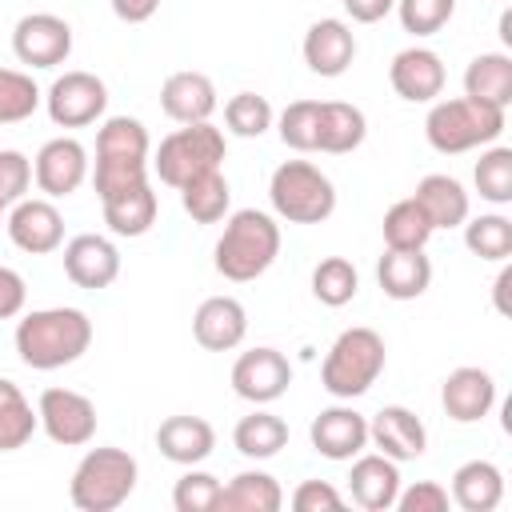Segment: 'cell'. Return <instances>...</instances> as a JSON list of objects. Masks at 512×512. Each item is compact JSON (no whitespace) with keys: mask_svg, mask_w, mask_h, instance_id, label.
Returning <instances> with one entry per match:
<instances>
[{"mask_svg":"<svg viewBox=\"0 0 512 512\" xmlns=\"http://www.w3.org/2000/svg\"><path fill=\"white\" fill-rule=\"evenodd\" d=\"M16 352L36 372H56L76 364L92 344V320L80 308H36L16 324Z\"/></svg>","mask_w":512,"mask_h":512,"instance_id":"1","label":"cell"},{"mask_svg":"<svg viewBox=\"0 0 512 512\" xmlns=\"http://www.w3.org/2000/svg\"><path fill=\"white\" fill-rule=\"evenodd\" d=\"M276 256H280V224L260 208L232 212L212 248L216 272L232 284H248L256 276H264Z\"/></svg>","mask_w":512,"mask_h":512,"instance_id":"2","label":"cell"},{"mask_svg":"<svg viewBox=\"0 0 512 512\" xmlns=\"http://www.w3.org/2000/svg\"><path fill=\"white\" fill-rule=\"evenodd\" d=\"M384 364L388 348L376 328H344L320 364V384L336 400H356L380 380Z\"/></svg>","mask_w":512,"mask_h":512,"instance_id":"3","label":"cell"},{"mask_svg":"<svg viewBox=\"0 0 512 512\" xmlns=\"http://www.w3.org/2000/svg\"><path fill=\"white\" fill-rule=\"evenodd\" d=\"M500 132H504V108H492V104L468 100V96L436 100L424 116V136L444 156H460V152L496 144Z\"/></svg>","mask_w":512,"mask_h":512,"instance_id":"4","label":"cell"},{"mask_svg":"<svg viewBox=\"0 0 512 512\" xmlns=\"http://www.w3.org/2000/svg\"><path fill=\"white\" fill-rule=\"evenodd\" d=\"M140 464L124 448H92L72 472L68 496L80 512H112L120 508L136 488Z\"/></svg>","mask_w":512,"mask_h":512,"instance_id":"5","label":"cell"},{"mask_svg":"<svg viewBox=\"0 0 512 512\" xmlns=\"http://www.w3.org/2000/svg\"><path fill=\"white\" fill-rule=\"evenodd\" d=\"M268 200L288 224H324L336 212L332 180L308 160H284L268 180Z\"/></svg>","mask_w":512,"mask_h":512,"instance_id":"6","label":"cell"},{"mask_svg":"<svg viewBox=\"0 0 512 512\" xmlns=\"http://www.w3.org/2000/svg\"><path fill=\"white\" fill-rule=\"evenodd\" d=\"M228 156V144H224V132L212 124V120H200V124H180L176 132H168L152 156V172L160 176V184L168 188H180L184 180L208 172V168H220Z\"/></svg>","mask_w":512,"mask_h":512,"instance_id":"7","label":"cell"},{"mask_svg":"<svg viewBox=\"0 0 512 512\" xmlns=\"http://www.w3.org/2000/svg\"><path fill=\"white\" fill-rule=\"evenodd\" d=\"M44 108L52 116L56 128H88L104 116L108 108V88L96 72H64L52 80V88L44 92Z\"/></svg>","mask_w":512,"mask_h":512,"instance_id":"8","label":"cell"},{"mask_svg":"<svg viewBox=\"0 0 512 512\" xmlns=\"http://www.w3.org/2000/svg\"><path fill=\"white\" fill-rule=\"evenodd\" d=\"M36 416H40V428L48 432L52 444L80 448L96 436V404L76 388H44Z\"/></svg>","mask_w":512,"mask_h":512,"instance_id":"9","label":"cell"},{"mask_svg":"<svg viewBox=\"0 0 512 512\" xmlns=\"http://www.w3.org/2000/svg\"><path fill=\"white\" fill-rule=\"evenodd\" d=\"M12 52L28 68H56L72 52V24L56 12H28L12 28Z\"/></svg>","mask_w":512,"mask_h":512,"instance_id":"10","label":"cell"},{"mask_svg":"<svg viewBox=\"0 0 512 512\" xmlns=\"http://www.w3.org/2000/svg\"><path fill=\"white\" fill-rule=\"evenodd\" d=\"M292 384V364L280 348H248L232 364V392L248 404H272L288 392Z\"/></svg>","mask_w":512,"mask_h":512,"instance_id":"11","label":"cell"},{"mask_svg":"<svg viewBox=\"0 0 512 512\" xmlns=\"http://www.w3.org/2000/svg\"><path fill=\"white\" fill-rule=\"evenodd\" d=\"M4 228H8V240L28 256H48V252H56L64 244V216L48 196L16 200L8 220H4Z\"/></svg>","mask_w":512,"mask_h":512,"instance_id":"12","label":"cell"},{"mask_svg":"<svg viewBox=\"0 0 512 512\" xmlns=\"http://www.w3.org/2000/svg\"><path fill=\"white\" fill-rule=\"evenodd\" d=\"M32 180L36 188L48 196V200H60V196H72L84 180H88V152L76 136H56L48 140L36 160H32Z\"/></svg>","mask_w":512,"mask_h":512,"instance_id":"13","label":"cell"},{"mask_svg":"<svg viewBox=\"0 0 512 512\" xmlns=\"http://www.w3.org/2000/svg\"><path fill=\"white\" fill-rule=\"evenodd\" d=\"M444 80H448L444 60L432 48H420V44L396 52L392 64H388V84L408 104H432L444 92Z\"/></svg>","mask_w":512,"mask_h":512,"instance_id":"14","label":"cell"},{"mask_svg":"<svg viewBox=\"0 0 512 512\" xmlns=\"http://www.w3.org/2000/svg\"><path fill=\"white\" fill-rule=\"evenodd\" d=\"M308 440L324 460H352L368 448V416H360L348 404H332L312 416Z\"/></svg>","mask_w":512,"mask_h":512,"instance_id":"15","label":"cell"},{"mask_svg":"<svg viewBox=\"0 0 512 512\" xmlns=\"http://www.w3.org/2000/svg\"><path fill=\"white\" fill-rule=\"evenodd\" d=\"M368 444H376L388 460L404 464V460L424 456V448H428V428H424V420H420L412 408H404V404H384V408L368 420Z\"/></svg>","mask_w":512,"mask_h":512,"instance_id":"16","label":"cell"},{"mask_svg":"<svg viewBox=\"0 0 512 512\" xmlns=\"http://www.w3.org/2000/svg\"><path fill=\"white\" fill-rule=\"evenodd\" d=\"M64 276L76 288H108L120 276V252L108 236L96 232H80L64 244Z\"/></svg>","mask_w":512,"mask_h":512,"instance_id":"17","label":"cell"},{"mask_svg":"<svg viewBox=\"0 0 512 512\" xmlns=\"http://www.w3.org/2000/svg\"><path fill=\"white\" fill-rule=\"evenodd\" d=\"M440 404H444L448 420H456V424H476V420H484V416L492 412V404H496V380H492V372L472 368V364L452 368V372L444 376Z\"/></svg>","mask_w":512,"mask_h":512,"instance_id":"18","label":"cell"},{"mask_svg":"<svg viewBox=\"0 0 512 512\" xmlns=\"http://www.w3.org/2000/svg\"><path fill=\"white\" fill-rule=\"evenodd\" d=\"M348 492H352V500H356L360 508H368V512H388V508H396L400 464L388 460L384 452H360V456H352Z\"/></svg>","mask_w":512,"mask_h":512,"instance_id":"19","label":"cell"},{"mask_svg":"<svg viewBox=\"0 0 512 512\" xmlns=\"http://www.w3.org/2000/svg\"><path fill=\"white\" fill-rule=\"evenodd\" d=\"M192 336L208 352H232L248 336V312L236 296H208L192 316Z\"/></svg>","mask_w":512,"mask_h":512,"instance_id":"20","label":"cell"},{"mask_svg":"<svg viewBox=\"0 0 512 512\" xmlns=\"http://www.w3.org/2000/svg\"><path fill=\"white\" fill-rule=\"evenodd\" d=\"M352 60H356V36H352V28L344 20L324 16L304 32V64L316 76H328V80L344 76Z\"/></svg>","mask_w":512,"mask_h":512,"instance_id":"21","label":"cell"},{"mask_svg":"<svg viewBox=\"0 0 512 512\" xmlns=\"http://www.w3.org/2000/svg\"><path fill=\"white\" fill-rule=\"evenodd\" d=\"M156 448H160L164 460H172L180 468H192V464H204L212 456L216 428L204 416H168L156 428Z\"/></svg>","mask_w":512,"mask_h":512,"instance_id":"22","label":"cell"},{"mask_svg":"<svg viewBox=\"0 0 512 512\" xmlns=\"http://www.w3.org/2000/svg\"><path fill=\"white\" fill-rule=\"evenodd\" d=\"M160 108L176 124H200L216 112V84L204 72H172L160 84Z\"/></svg>","mask_w":512,"mask_h":512,"instance_id":"23","label":"cell"},{"mask_svg":"<svg viewBox=\"0 0 512 512\" xmlns=\"http://www.w3.org/2000/svg\"><path fill=\"white\" fill-rule=\"evenodd\" d=\"M368 136V120L356 104L344 100H320V116H316V152L328 156H344L356 152Z\"/></svg>","mask_w":512,"mask_h":512,"instance_id":"24","label":"cell"},{"mask_svg":"<svg viewBox=\"0 0 512 512\" xmlns=\"http://www.w3.org/2000/svg\"><path fill=\"white\" fill-rule=\"evenodd\" d=\"M376 280H380V292L384 296H392V300H416L432 284V260L424 256V248H416V252L388 248L380 256V264H376Z\"/></svg>","mask_w":512,"mask_h":512,"instance_id":"25","label":"cell"},{"mask_svg":"<svg viewBox=\"0 0 512 512\" xmlns=\"http://www.w3.org/2000/svg\"><path fill=\"white\" fill-rule=\"evenodd\" d=\"M412 200L424 208V216L432 220V228H460L468 220V192L448 172H428L416 184Z\"/></svg>","mask_w":512,"mask_h":512,"instance_id":"26","label":"cell"},{"mask_svg":"<svg viewBox=\"0 0 512 512\" xmlns=\"http://www.w3.org/2000/svg\"><path fill=\"white\" fill-rule=\"evenodd\" d=\"M464 96L508 112V104H512V56L508 52L472 56L468 68H464Z\"/></svg>","mask_w":512,"mask_h":512,"instance_id":"27","label":"cell"},{"mask_svg":"<svg viewBox=\"0 0 512 512\" xmlns=\"http://www.w3.org/2000/svg\"><path fill=\"white\" fill-rule=\"evenodd\" d=\"M504 500V472L492 460H464L452 472V504L464 512H492Z\"/></svg>","mask_w":512,"mask_h":512,"instance_id":"28","label":"cell"},{"mask_svg":"<svg viewBox=\"0 0 512 512\" xmlns=\"http://www.w3.org/2000/svg\"><path fill=\"white\" fill-rule=\"evenodd\" d=\"M104 208V224L116 232V236H144L152 224H156V212H160V200L152 192V184H140V188H128V192H116L108 200H100Z\"/></svg>","mask_w":512,"mask_h":512,"instance_id":"29","label":"cell"},{"mask_svg":"<svg viewBox=\"0 0 512 512\" xmlns=\"http://www.w3.org/2000/svg\"><path fill=\"white\" fill-rule=\"evenodd\" d=\"M284 504V492L276 484V476L268 472H236L224 488H220V512H276Z\"/></svg>","mask_w":512,"mask_h":512,"instance_id":"30","label":"cell"},{"mask_svg":"<svg viewBox=\"0 0 512 512\" xmlns=\"http://www.w3.org/2000/svg\"><path fill=\"white\" fill-rule=\"evenodd\" d=\"M176 192H180L184 212H188L196 224H216V220H224V216H228L232 188H228V180H224V172H220V168H208V172H200V176L184 180Z\"/></svg>","mask_w":512,"mask_h":512,"instance_id":"31","label":"cell"},{"mask_svg":"<svg viewBox=\"0 0 512 512\" xmlns=\"http://www.w3.org/2000/svg\"><path fill=\"white\" fill-rule=\"evenodd\" d=\"M232 444H236V452L248 456V460H272V456L288 444V424H284L280 416L256 408V412H248V416L236 420Z\"/></svg>","mask_w":512,"mask_h":512,"instance_id":"32","label":"cell"},{"mask_svg":"<svg viewBox=\"0 0 512 512\" xmlns=\"http://www.w3.org/2000/svg\"><path fill=\"white\" fill-rule=\"evenodd\" d=\"M384 248H400V252H416V248H424L428 240H432V220L424 216V208L412 200V196H404V200H396L388 212H384Z\"/></svg>","mask_w":512,"mask_h":512,"instance_id":"33","label":"cell"},{"mask_svg":"<svg viewBox=\"0 0 512 512\" xmlns=\"http://www.w3.org/2000/svg\"><path fill=\"white\" fill-rule=\"evenodd\" d=\"M40 428V416L32 412V404L24 400V392L0 376V452H16L32 440V432Z\"/></svg>","mask_w":512,"mask_h":512,"instance_id":"34","label":"cell"},{"mask_svg":"<svg viewBox=\"0 0 512 512\" xmlns=\"http://www.w3.org/2000/svg\"><path fill=\"white\" fill-rule=\"evenodd\" d=\"M148 128L136 116H108L96 132V156H116V160H148Z\"/></svg>","mask_w":512,"mask_h":512,"instance_id":"35","label":"cell"},{"mask_svg":"<svg viewBox=\"0 0 512 512\" xmlns=\"http://www.w3.org/2000/svg\"><path fill=\"white\" fill-rule=\"evenodd\" d=\"M360 292V272L352 260L344 256H324L316 268H312V296L328 308H344L352 296Z\"/></svg>","mask_w":512,"mask_h":512,"instance_id":"36","label":"cell"},{"mask_svg":"<svg viewBox=\"0 0 512 512\" xmlns=\"http://www.w3.org/2000/svg\"><path fill=\"white\" fill-rule=\"evenodd\" d=\"M464 244H468V252H472V256L504 264V260L512 256V220H508V216H500V212H488V216L464 220Z\"/></svg>","mask_w":512,"mask_h":512,"instance_id":"37","label":"cell"},{"mask_svg":"<svg viewBox=\"0 0 512 512\" xmlns=\"http://www.w3.org/2000/svg\"><path fill=\"white\" fill-rule=\"evenodd\" d=\"M472 180L488 204H508L512 200V148H504V144L484 148L472 168Z\"/></svg>","mask_w":512,"mask_h":512,"instance_id":"38","label":"cell"},{"mask_svg":"<svg viewBox=\"0 0 512 512\" xmlns=\"http://www.w3.org/2000/svg\"><path fill=\"white\" fill-rule=\"evenodd\" d=\"M44 92L20 68H0V124H20L40 108Z\"/></svg>","mask_w":512,"mask_h":512,"instance_id":"39","label":"cell"},{"mask_svg":"<svg viewBox=\"0 0 512 512\" xmlns=\"http://www.w3.org/2000/svg\"><path fill=\"white\" fill-rule=\"evenodd\" d=\"M224 124L232 136H264L272 128V104L260 96V92H236L228 104H224Z\"/></svg>","mask_w":512,"mask_h":512,"instance_id":"40","label":"cell"},{"mask_svg":"<svg viewBox=\"0 0 512 512\" xmlns=\"http://www.w3.org/2000/svg\"><path fill=\"white\" fill-rule=\"evenodd\" d=\"M148 184V160H116V156H96V168H92V188L100 200L116 196V192H128V188H140Z\"/></svg>","mask_w":512,"mask_h":512,"instance_id":"41","label":"cell"},{"mask_svg":"<svg viewBox=\"0 0 512 512\" xmlns=\"http://www.w3.org/2000/svg\"><path fill=\"white\" fill-rule=\"evenodd\" d=\"M220 480L212 472H200L196 464L176 480L172 488V508L176 512H216L220 508Z\"/></svg>","mask_w":512,"mask_h":512,"instance_id":"42","label":"cell"},{"mask_svg":"<svg viewBox=\"0 0 512 512\" xmlns=\"http://www.w3.org/2000/svg\"><path fill=\"white\" fill-rule=\"evenodd\" d=\"M392 12L400 16L404 32H412V36H432V32H440V28L452 20L456 0H396Z\"/></svg>","mask_w":512,"mask_h":512,"instance_id":"43","label":"cell"},{"mask_svg":"<svg viewBox=\"0 0 512 512\" xmlns=\"http://www.w3.org/2000/svg\"><path fill=\"white\" fill-rule=\"evenodd\" d=\"M316 116L320 100H292L280 112V140L296 152H316Z\"/></svg>","mask_w":512,"mask_h":512,"instance_id":"44","label":"cell"},{"mask_svg":"<svg viewBox=\"0 0 512 512\" xmlns=\"http://www.w3.org/2000/svg\"><path fill=\"white\" fill-rule=\"evenodd\" d=\"M32 188V160L16 148H0V204H16L24 200Z\"/></svg>","mask_w":512,"mask_h":512,"instance_id":"45","label":"cell"},{"mask_svg":"<svg viewBox=\"0 0 512 512\" xmlns=\"http://www.w3.org/2000/svg\"><path fill=\"white\" fill-rule=\"evenodd\" d=\"M448 500H452L448 488L436 484V480H416V484H408V488L396 492V508L400 512H444Z\"/></svg>","mask_w":512,"mask_h":512,"instance_id":"46","label":"cell"},{"mask_svg":"<svg viewBox=\"0 0 512 512\" xmlns=\"http://www.w3.org/2000/svg\"><path fill=\"white\" fill-rule=\"evenodd\" d=\"M292 508L296 512H340L344 496L328 480H300L292 492Z\"/></svg>","mask_w":512,"mask_h":512,"instance_id":"47","label":"cell"},{"mask_svg":"<svg viewBox=\"0 0 512 512\" xmlns=\"http://www.w3.org/2000/svg\"><path fill=\"white\" fill-rule=\"evenodd\" d=\"M24 300H28L24 276L0 264V320H12V316H20V312H24Z\"/></svg>","mask_w":512,"mask_h":512,"instance_id":"48","label":"cell"},{"mask_svg":"<svg viewBox=\"0 0 512 512\" xmlns=\"http://www.w3.org/2000/svg\"><path fill=\"white\" fill-rule=\"evenodd\" d=\"M392 8H396V0H344V12H348L356 24H376V20H384Z\"/></svg>","mask_w":512,"mask_h":512,"instance_id":"49","label":"cell"},{"mask_svg":"<svg viewBox=\"0 0 512 512\" xmlns=\"http://www.w3.org/2000/svg\"><path fill=\"white\" fill-rule=\"evenodd\" d=\"M108 4H112V12H116L124 24H144V20H152L156 8H160V0H108Z\"/></svg>","mask_w":512,"mask_h":512,"instance_id":"50","label":"cell"},{"mask_svg":"<svg viewBox=\"0 0 512 512\" xmlns=\"http://www.w3.org/2000/svg\"><path fill=\"white\" fill-rule=\"evenodd\" d=\"M508 284H512V268L496 276V312H508Z\"/></svg>","mask_w":512,"mask_h":512,"instance_id":"51","label":"cell"},{"mask_svg":"<svg viewBox=\"0 0 512 512\" xmlns=\"http://www.w3.org/2000/svg\"><path fill=\"white\" fill-rule=\"evenodd\" d=\"M500 40H504V44H512V12H504V16H500Z\"/></svg>","mask_w":512,"mask_h":512,"instance_id":"52","label":"cell"},{"mask_svg":"<svg viewBox=\"0 0 512 512\" xmlns=\"http://www.w3.org/2000/svg\"><path fill=\"white\" fill-rule=\"evenodd\" d=\"M0 220H4V204H0Z\"/></svg>","mask_w":512,"mask_h":512,"instance_id":"53","label":"cell"}]
</instances>
